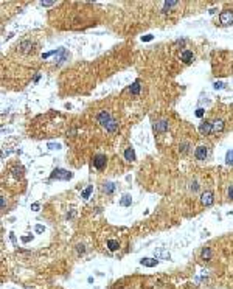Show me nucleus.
Here are the masks:
<instances>
[{"mask_svg":"<svg viewBox=\"0 0 233 289\" xmlns=\"http://www.w3.org/2000/svg\"><path fill=\"white\" fill-rule=\"evenodd\" d=\"M51 179H56V181H68V179L73 177V173L66 171V170H61V168H56L55 171L51 173Z\"/></svg>","mask_w":233,"mask_h":289,"instance_id":"f257e3e1","label":"nucleus"},{"mask_svg":"<svg viewBox=\"0 0 233 289\" xmlns=\"http://www.w3.org/2000/svg\"><path fill=\"white\" fill-rule=\"evenodd\" d=\"M112 115H110V113L109 112H106V111H101L100 113H98V115H96V121H98L100 124H101V126H107V124H109L110 121H112Z\"/></svg>","mask_w":233,"mask_h":289,"instance_id":"f03ea898","label":"nucleus"},{"mask_svg":"<svg viewBox=\"0 0 233 289\" xmlns=\"http://www.w3.org/2000/svg\"><path fill=\"white\" fill-rule=\"evenodd\" d=\"M219 20L222 25H232L233 24V11H230V9L222 11L219 16Z\"/></svg>","mask_w":233,"mask_h":289,"instance_id":"7ed1b4c3","label":"nucleus"},{"mask_svg":"<svg viewBox=\"0 0 233 289\" xmlns=\"http://www.w3.org/2000/svg\"><path fill=\"white\" fill-rule=\"evenodd\" d=\"M106 163H107V157L104 154H96L93 157V166L96 170H103L106 166Z\"/></svg>","mask_w":233,"mask_h":289,"instance_id":"20e7f679","label":"nucleus"},{"mask_svg":"<svg viewBox=\"0 0 233 289\" xmlns=\"http://www.w3.org/2000/svg\"><path fill=\"white\" fill-rule=\"evenodd\" d=\"M200 202H202V205H205V207H210L211 204L214 202L213 193H211V191H205V193H202V196H200Z\"/></svg>","mask_w":233,"mask_h":289,"instance_id":"39448f33","label":"nucleus"},{"mask_svg":"<svg viewBox=\"0 0 233 289\" xmlns=\"http://www.w3.org/2000/svg\"><path fill=\"white\" fill-rule=\"evenodd\" d=\"M194 156H196L197 160H205L208 157V149L207 146H197L196 148V152H194Z\"/></svg>","mask_w":233,"mask_h":289,"instance_id":"423d86ee","label":"nucleus"},{"mask_svg":"<svg viewBox=\"0 0 233 289\" xmlns=\"http://www.w3.org/2000/svg\"><path fill=\"white\" fill-rule=\"evenodd\" d=\"M168 128H170V123H168V120H159V121L154 123L155 132H165V131H168Z\"/></svg>","mask_w":233,"mask_h":289,"instance_id":"0eeeda50","label":"nucleus"},{"mask_svg":"<svg viewBox=\"0 0 233 289\" xmlns=\"http://www.w3.org/2000/svg\"><path fill=\"white\" fill-rule=\"evenodd\" d=\"M199 131H200V134H202V135H208V134H211V132H213V123H210V121L202 123V124L199 126Z\"/></svg>","mask_w":233,"mask_h":289,"instance_id":"6e6552de","label":"nucleus"},{"mask_svg":"<svg viewBox=\"0 0 233 289\" xmlns=\"http://www.w3.org/2000/svg\"><path fill=\"white\" fill-rule=\"evenodd\" d=\"M154 255H155V258L157 260H170L171 258V255H170V252L168 250H165V249H157L155 252H154Z\"/></svg>","mask_w":233,"mask_h":289,"instance_id":"1a4fd4ad","label":"nucleus"},{"mask_svg":"<svg viewBox=\"0 0 233 289\" xmlns=\"http://www.w3.org/2000/svg\"><path fill=\"white\" fill-rule=\"evenodd\" d=\"M180 59L185 64H190V62H193V59H194V54H193V51H190V50H183L182 53H180Z\"/></svg>","mask_w":233,"mask_h":289,"instance_id":"9d476101","label":"nucleus"},{"mask_svg":"<svg viewBox=\"0 0 233 289\" xmlns=\"http://www.w3.org/2000/svg\"><path fill=\"white\" fill-rule=\"evenodd\" d=\"M107 249H109L110 252L118 250L120 249V241H118V239H109V241H107Z\"/></svg>","mask_w":233,"mask_h":289,"instance_id":"9b49d317","label":"nucleus"},{"mask_svg":"<svg viewBox=\"0 0 233 289\" xmlns=\"http://www.w3.org/2000/svg\"><path fill=\"white\" fill-rule=\"evenodd\" d=\"M143 266H146V268H154V266H157V263H159V260H154V258H143L142 261H140Z\"/></svg>","mask_w":233,"mask_h":289,"instance_id":"f8f14e48","label":"nucleus"},{"mask_svg":"<svg viewBox=\"0 0 233 289\" xmlns=\"http://www.w3.org/2000/svg\"><path fill=\"white\" fill-rule=\"evenodd\" d=\"M140 87H142V86H140V79H137L131 87H129V92H131L132 95H138L140 93Z\"/></svg>","mask_w":233,"mask_h":289,"instance_id":"ddd939ff","label":"nucleus"},{"mask_svg":"<svg viewBox=\"0 0 233 289\" xmlns=\"http://www.w3.org/2000/svg\"><path fill=\"white\" fill-rule=\"evenodd\" d=\"M124 159H126L128 162H134L135 160V152L132 148H128L126 151H124Z\"/></svg>","mask_w":233,"mask_h":289,"instance_id":"4468645a","label":"nucleus"},{"mask_svg":"<svg viewBox=\"0 0 233 289\" xmlns=\"http://www.w3.org/2000/svg\"><path fill=\"white\" fill-rule=\"evenodd\" d=\"M113 190H115V185H113L112 182H106L104 185H103V191H104L106 194H112Z\"/></svg>","mask_w":233,"mask_h":289,"instance_id":"2eb2a0df","label":"nucleus"},{"mask_svg":"<svg viewBox=\"0 0 233 289\" xmlns=\"http://www.w3.org/2000/svg\"><path fill=\"white\" fill-rule=\"evenodd\" d=\"M224 129V121L222 120H214L213 121V132H221Z\"/></svg>","mask_w":233,"mask_h":289,"instance_id":"dca6fc26","label":"nucleus"},{"mask_svg":"<svg viewBox=\"0 0 233 289\" xmlns=\"http://www.w3.org/2000/svg\"><path fill=\"white\" fill-rule=\"evenodd\" d=\"M190 148H191L190 141H183V143H180V146H179V151H180V154H187L190 151Z\"/></svg>","mask_w":233,"mask_h":289,"instance_id":"f3484780","label":"nucleus"},{"mask_svg":"<svg viewBox=\"0 0 233 289\" xmlns=\"http://www.w3.org/2000/svg\"><path fill=\"white\" fill-rule=\"evenodd\" d=\"M131 202H132L131 196H129V194H124L123 198H121V201H120V205H123V207H129V205H131Z\"/></svg>","mask_w":233,"mask_h":289,"instance_id":"a211bd4d","label":"nucleus"},{"mask_svg":"<svg viewBox=\"0 0 233 289\" xmlns=\"http://www.w3.org/2000/svg\"><path fill=\"white\" fill-rule=\"evenodd\" d=\"M117 128H118V123L115 121V120H112V121L106 126V131H109V132H115Z\"/></svg>","mask_w":233,"mask_h":289,"instance_id":"6ab92c4d","label":"nucleus"},{"mask_svg":"<svg viewBox=\"0 0 233 289\" xmlns=\"http://www.w3.org/2000/svg\"><path fill=\"white\" fill-rule=\"evenodd\" d=\"M92 191H93V185H89V187L86 188V190H84L83 193H81V196H83L84 199H87L89 196H90V193H92Z\"/></svg>","mask_w":233,"mask_h":289,"instance_id":"aec40b11","label":"nucleus"},{"mask_svg":"<svg viewBox=\"0 0 233 289\" xmlns=\"http://www.w3.org/2000/svg\"><path fill=\"white\" fill-rule=\"evenodd\" d=\"M200 255H202V258H204V260H210V257H211V250H210L208 247H205V249L202 250V253H200Z\"/></svg>","mask_w":233,"mask_h":289,"instance_id":"412c9836","label":"nucleus"},{"mask_svg":"<svg viewBox=\"0 0 233 289\" xmlns=\"http://www.w3.org/2000/svg\"><path fill=\"white\" fill-rule=\"evenodd\" d=\"M225 162L229 163V165H233V149L227 152V156H225Z\"/></svg>","mask_w":233,"mask_h":289,"instance_id":"4be33fe9","label":"nucleus"},{"mask_svg":"<svg viewBox=\"0 0 233 289\" xmlns=\"http://www.w3.org/2000/svg\"><path fill=\"white\" fill-rule=\"evenodd\" d=\"M142 41H145V42L152 41V34H146V36H143V37H142Z\"/></svg>","mask_w":233,"mask_h":289,"instance_id":"5701e85b","label":"nucleus"},{"mask_svg":"<svg viewBox=\"0 0 233 289\" xmlns=\"http://www.w3.org/2000/svg\"><path fill=\"white\" fill-rule=\"evenodd\" d=\"M31 210H33V211H39V202H34L33 205H31Z\"/></svg>","mask_w":233,"mask_h":289,"instance_id":"b1692460","label":"nucleus"},{"mask_svg":"<svg viewBox=\"0 0 233 289\" xmlns=\"http://www.w3.org/2000/svg\"><path fill=\"white\" fill-rule=\"evenodd\" d=\"M42 6H51V5H55V2H41Z\"/></svg>","mask_w":233,"mask_h":289,"instance_id":"393cba45","label":"nucleus"},{"mask_svg":"<svg viewBox=\"0 0 233 289\" xmlns=\"http://www.w3.org/2000/svg\"><path fill=\"white\" fill-rule=\"evenodd\" d=\"M229 198L233 199V185H230V187H229Z\"/></svg>","mask_w":233,"mask_h":289,"instance_id":"a878e982","label":"nucleus"},{"mask_svg":"<svg viewBox=\"0 0 233 289\" xmlns=\"http://www.w3.org/2000/svg\"><path fill=\"white\" fill-rule=\"evenodd\" d=\"M48 148H51V149H58V148H59V145H55V143H48Z\"/></svg>","mask_w":233,"mask_h":289,"instance_id":"bb28decb","label":"nucleus"},{"mask_svg":"<svg viewBox=\"0 0 233 289\" xmlns=\"http://www.w3.org/2000/svg\"><path fill=\"white\" fill-rule=\"evenodd\" d=\"M222 87H224L222 83H214V89H222Z\"/></svg>","mask_w":233,"mask_h":289,"instance_id":"cd10ccee","label":"nucleus"},{"mask_svg":"<svg viewBox=\"0 0 233 289\" xmlns=\"http://www.w3.org/2000/svg\"><path fill=\"white\" fill-rule=\"evenodd\" d=\"M196 115H197V117H202V115H204V109H197Z\"/></svg>","mask_w":233,"mask_h":289,"instance_id":"c85d7f7f","label":"nucleus"},{"mask_svg":"<svg viewBox=\"0 0 233 289\" xmlns=\"http://www.w3.org/2000/svg\"><path fill=\"white\" fill-rule=\"evenodd\" d=\"M36 232H37V233H42V232H44V227H42V225H37V227H36Z\"/></svg>","mask_w":233,"mask_h":289,"instance_id":"c756f323","label":"nucleus"},{"mask_svg":"<svg viewBox=\"0 0 233 289\" xmlns=\"http://www.w3.org/2000/svg\"><path fill=\"white\" fill-rule=\"evenodd\" d=\"M30 239H33V236H24V238H22V241H24V243H28Z\"/></svg>","mask_w":233,"mask_h":289,"instance_id":"7c9ffc66","label":"nucleus"},{"mask_svg":"<svg viewBox=\"0 0 233 289\" xmlns=\"http://www.w3.org/2000/svg\"><path fill=\"white\" fill-rule=\"evenodd\" d=\"M78 252L79 253H84V246H78Z\"/></svg>","mask_w":233,"mask_h":289,"instance_id":"2f4dec72","label":"nucleus"}]
</instances>
